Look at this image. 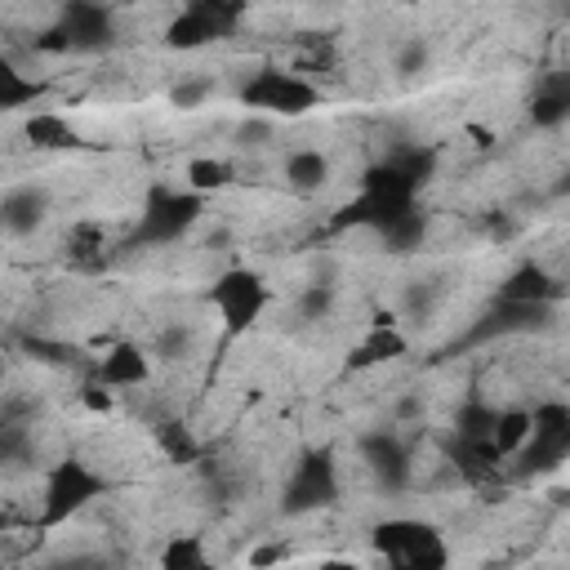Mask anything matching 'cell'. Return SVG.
I'll list each match as a JSON object with an SVG mask.
<instances>
[{
	"mask_svg": "<svg viewBox=\"0 0 570 570\" xmlns=\"http://www.w3.org/2000/svg\"><path fill=\"white\" fill-rule=\"evenodd\" d=\"M436 298H441V285H436V281H428V276H423V281H410V289H405V303H410V312H419V316H423V312H432V307H436Z\"/></svg>",
	"mask_w": 570,
	"mask_h": 570,
	"instance_id": "f1b7e54d",
	"label": "cell"
},
{
	"mask_svg": "<svg viewBox=\"0 0 570 570\" xmlns=\"http://www.w3.org/2000/svg\"><path fill=\"white\" fill-rule=\"evenodd\" d=\"M156 441H160V450H165L169 463H196V454H200L196 436H191L183 423H160V428H156Z\"/></svg>",
	"mask_w": 570,
	"mask_h": 570,
	"instance_id": "cb8c5ba5",
	"label": "cell"
},
{
	"mask_svg": "<svg viewBox=\"0 0 570 570\" xmlns=\"http://www.w3.org/2000/svg\"><path fill=\"white\" fill-rule=\"evenodd\" d=\"M334 303H338V285H334V276L325 272H316L307 285H303V294H298V321H325L330 312H334Z\"/></svg>",
	"mask_w": 570,
	"mask_h": 570,
	"instance_id": "ffe728a7",
	"label": "cell"
},
{
	"mask_svg": "<svg viewBox=\"0 0 570 570\" xmlns=\"http://www.w3.org/2000/svg\"><path fill=\"white\" fill-rule=\"evenodd\" d=\"M289 557H294V548H289L285 539H263V543L249 548V570H276V566H285Z\"/></svg>",
	"mask_w": 570,
	"mask_h": 570,
	"instance_id": "83f0119b",
	"label": "cell"
},
{
	"mask_svg": "<svg viewBox=\"0 0 570 570\" xmlns=\"http://www.w3.org/2000/svg\"><path fill=\"white\" fill-rule=\"evenodd\" d=\"M107 494V476L98 468H89L85 459H58L49 472H45V490H40V512H36V525L40 530H53L62 521H71L76 512H85L94 499Z\"/></svg>",
	"mask_w": 570,
	"mask_h": 570,
	"instance_id": "7a4b0ae2",
	"label": "cell"
},
{
	"mask_svg": "<svg viewBox=\"0 0 570 570\" xmlns=\"http://www.w3.org/2000/svg\"><path fill=\"white\" fill-rule=\"evenodd\" d=\"M316 570H361V561H352V557H325Z\"/></svg>",
	"mask_w": 570,
	"mask_h": 570,
	"instance_id": "e575fe53",
	"label": "cell"
},
{
	"mask_svg": "<svg viewBox=\"0 0 570 570\" xmlns=\"http://www.w3.org/2000/svg\"><path fill=\"white\" fill-rule=\"evenodd\" d=\"M183 178H187V191L205 200V196L227 191V187L236 183V165L223 160V156H191L187 169H183Z\"/></svg>",
	"mask_w": 570,
	"mask_h": 570,
	"instance_id": "2e32d148",
	"label": "cell"
},
{
	"mask_svg": "<svg viewBox=\"0 0 570 570\" xmlns=\"http://www.w3.org/2000/svg\"><path fill=\"white\" fill-rule=\"evenodd\" d=\"M512 232H517V227H512V218H508V214H499V218H490V236H494V240H508Z\"/></svg>",
	"mask_w": 570,
	"mask_h": 570,
	"instance_id": "836d02e7",
	"label": "cell"
},
{
	"mask_svg": "<svg viewBox=\"0 0 570 570\" xmlns=\"http://www.w3.org/2000/svg\"><path fill=\"white\" fill-rule=\"evenodd\" d=\"M31 454V432L13 419H0V463H22Z\"/></svg>",
	"mask_w": 570,
	"mask_h": 570,
	"instance_id": "4316f807",
	"label": "cell"
},
{
	"mask_svg": "<svg viewBox=\"0 0 570 570\" xmlns=\"http://www.w3.org/2000/svg\"><path fill=\"white\" fill-rule=\"evenodd\" d=\"M267 138H272V125L258 120V116H249V120L236 125V142H240V147H263Z\"/></svg>",
	"mask_w": 570,
	"mask_h": 570,
	"instance_id": "4dcf8cb0",
	"label": "cell"
},
{
	"mask_svg": "<svg viewBox=\"0 0 570 570\" xmlns=\"http://www.w3.org/2000/svg\"><path fill=\"white\" fill-rule=\"evenodd\" d=\"M40 94H45V85H40V80H31L18 62L0 58V111L31 107V102H40Z\"/></svg>",
	"mask_w": 570,
	"mask_h": 570,
	"instance_id": "ac0fdd59",
	"label": "cell"
},
{
	"mask_svg": "<svg viewBox=\"0 0 570 570\" xmlns=\"http://www.w3.org/2000/svg\"><path fill=\"white\" fill-rule=\"evenodd\" d=\"M570 454V405L566 401H543L530 410V441L517 450L525 472H552Z\"/></svg>",
	"mask_w": 570,
	"mask_h": 570,
	"instance_id": "8992f818",
	"label": "cell"
},
{
	"mask_svg": "<svg viewBox=\"0 0 570 570\" xmlns=\"http://www.w3.org/2000/svg\"><path fill=\"white\" fill-rule=\"evenodd\" d=\"M27 142L31 147H45V151H62V147H76V129L58 111H36L27 120Z\"/></svg>",
	"mask_w": 570,
	"mask_h": 570,
	"instance_id": "d6986e66",
	"label": "cell"
},
{
	"mask_svg": "<svg viewBox=\"0 0 570 570\" xmlns=\"http://www.w3.org/2000/svg\"><path fill=\"white\" fill-rule=\"evenodd\" d=\"M405 347H410V338H405L396 325H370V330L352 343L347 365H352V370H370V365H383V361L405 356Z\"/></svg>",
	"mask_w": 570,
	"mask_h": 570,
	"instance_id": "5bb4252c",
	"label": "cell"
},
{
	"mask_svg": "<svg viewBox=\"0 0 570 570\" xmlns=\"http://www.w3.org/2000/svg\"><path fill=\"white\" fill-rule=\"evenodd\" d=\"M156 570H218L209 561V548L200 534H174L165 548H160V561Z\"/></svg>",
	"mask_w": 570,
	"mask_h": 570,
	"instance_id": "e0dca14e",
	"label": "cell"
},
{
	"mask_svg": "<svg viewBox=\"0 0 570 570\" xmlns=\"http://www.w3.org/2000/svg\"><path fill=\"white\" fill-rule=\"evenodd\" d=\"M209 94H214V80H209V76H183V80H174L169 102H174L178 111H191V107H205Z\"/></svg>",
	"mask_w": 570,
	"mask_h": 570,
	"instance_id": "484cf974",
	"label": "cell"
},
{
	"mask_svg": "<svg viewBox=\"0 0 570 570\" xmlns=\"http://www.w3.org/2000/svg\"><path fill=\"white\" fill-rule=\"evenodd\" d=\"M566 116H570V94H566V85H548V89L534 94V102H530L534 129H557V125H566Z\"/></svg>",
	"mask_w": 570,
	"mask_h": 570,
	"instance_id": "7402d4cb",
	"label": "cell"
},
{
	"mask_svg": "<svg viewBox=\"0 0 570 570\" xmlns=\"http://www.w3.org/2000/svg\"><path fill=\"white\" fill-rule=\"evenodd\" d=\"M374 552L383 557L387 570H445L450 566V543L432 521L419 517H387L370 530Z\"/></svg>",
	"mask_w": 570,
	"mask_h": 570,
	"instance_id": "6da1fadb",
	"label": "cell"
},
{
	"mask_svg": "<svg viewBox=\"0 0 570 570\" xmlns=\"http://www.w3.org/2000/svg\"><path fill=\"white\" fill-rule=\"evenodd\" d=\"M432 67V45L423 40V36H410V40H401L396 45V76H423Z\"/></svg>",
	"mask_w": 570,
	"mask_h": 570,
	"instance_id": "d4e9b609",
	"label": "cell"
},
{
	"mask_svg": "<svg viewBox=\"0 0 570 570\" xmlns=\"http://www.w3.org/2000/svg\"><path fill=\"white\" fill-rule=\"evenodd\" d=\"M557 294H561V285L539 263H521L503 276L494 303H557Z\"/></svg>",
	"mask_w": 570,
	"mask_h": 570,
	"instance_id": "7c38bea8",
	"label": "cell"
},
{
	"mask_svg": "<svg viewBox=\"0 0 570 570\" xmlns=\"http://www.w3.org/2000/svg\"><path fill=\"white\" fill-rule=\"evenodd\" d=\"M361 459H365L370 476H374L383 490H405V485H410V476H414L410 445L401 441V432H396V428L365 432V436H361Z\"/></svg>",
	"mask_w": 570,
	"mask_h": 570,
	"instance_id": "9c48e42d",
	"label": "cell"
},
{
	"mask_svg": "<svg viewBox=\"0 0 570 570\" xmlns=\"http://www.w3.org/2000/svg\"><path fill=\"white\" fill-rule=\"evenodd\" d=\"M267 303H272V285H267L263 272H254V267H227V272H218L214 285H209V307L218 312L227 338L249 334V330L263 321Z\"/></svg>",
	"mask_w": 570,
	"mask_h": 570,
	"instance_id": "3957f363",
	"label": "cell"
},
{
	"mask_svg": "<svg viewBox=\"0 0 570 570\" xmlns=\"http://www.w3.org/2000/svg\"><path fill=\"white\" fill-rule=\"evenodd\" d=\"M58 31L67 40V53H98L116 40V13L107 4H62L58 13Z\"/></svg>",
	"mask_w": 570,
	"mask_h": 570,
	"instance_id": "ba28073f",
	"label": "cell"
},
{
	"mask_svg": "<svg viewBox=\"0 0 570 570\" xmlns=\"http://www.w3.org/2000/svg\"><path fill=\"white\" fill-rule=\"evenodd\" d=\"M191 352H196V330L187 321H169L156 334V343H151V356L156 361H187Z\"/></svg>",
	"mask_w": 570,
	"mask_h": 570,
	"instance_id": "603a6c76",
	"label": "cell"
},
{
	"mask_svg": "<svg viewBox=\"0 0 570 570\" xmlns=\"http://www.w3.org/2000/svg\"><path fill=\"white\" fill-rule=\"evenodd\" d=\"M423 232H428V218H423L419 209H410V214L392 218L387 227H379V236H383V245H387L392 254H414V249L423 245Z\"/></svg>",
	"mask_w": 570,
	"mask_h": 570,
	"instance_id": "44dd1931",
	"label": "cell"
},
{
	"mask_svg": "<svg viewBox=\"0 0 570 570\" xmlns=\"http://www.w3.org/2000/svg\"><path fill=\"white\" fill-rule=\"evenodd\" d=\"M530 441V410H494V423L485 432V459H517V450Z\"/></svg>",
	"mask_w": 570,
	"mask_h": 570,
	"instance_id": "9a60e30c",
	"label": "cell"
},
{
	"mask_svg": "<svg viewBox=\"0 0 570 570\" xmlns=\"http://www.w3.org/2000/svg\"><path fill=\"white\" fill-rule=\"evenodd\" d=\"M4 530H13V512H4V508H0V534H4Z\"/></svg>",
	"mask_w": 570,
	"mask_h": 570,
	"instance_id": "d590c367",
	"label": "cell"
},
{
	"mask_svg": "<svg viewBox=\"0 0 570 570\" xmlns=\"http://www.w3.org/2000/svg\"><path fill=\"white\" fill-rule=\"evenodd\" d=\"M53 570H102V561L98 557H71V561H58Z\"/></svg>",
	"mask_w": 570,
	"mask_h": 570,
	"instance_id": "d6a6232c",
	"label": "cell"
},
{
	"mask_svg": "<svg viewBox=\"0 0 570 570\" xmlns=\"http://www.w3.org/2000/svg\"><path fill=\"white\" fill-rule=\"evenodd\" d=\"M338 499V463L330 450H307L289 468L281 485V512L285 517H307L316 508H330Z\"/></svg>",
	"mask_w": 570,
	"mask_h": 570,
	"instance_id": "5b68a950",
	"label": "cell"
},
{
	"mask_svg": "<svg viewBox=\"0 0 570 570\" xmlns=\"http://www.w3.org/2000/svg\"><path fill=\"white\" fill-rule=\"evenodd\" d=\"M102 387H142L151 379V352H142L138 343L120 338L98 356V374Z\"/></svg>",
	"mask_w": 570,
	"mask_h": 570,
	"instance_id": "8fae6325",
	"label": "cell"
},
{
	"mask_svg": "<svg viewBox=\"0 0 570 570\" xmlns=\"http://www.w3.org/2000/svg\"><path fill=\"white\" fill-rule=\"evenodd\" d=\"M281 178H285L289 191L316 196V191L330 183V156H325L321 147H294V151L285 156V165H281Z\"/></svg>",
	"mask_w": 570,
	"mask_h": 570,
	"instance_id": "4fadbf2b",
	"label": "cell"
},
{
	"mask_svg": "<svg viewBox=\"0 0 570 570\" xmlns=\"http://www.w3.org/2000/svg\"><path fill=\"white\" fill-rule=\"evenodd\" d=\"M45 214H49V191L36 187V183L9 187L0 196V232L4 236H31V232H40Z\"/></svg>",
	"mask_w": 570,
	"mask_h": 570,
	"instance_id": "30bf717a",
	"label": "cell"
},
{
	"mask_svg": "<svg viewBox=\"0 0 570 570\" xmlns=\"http://www.w3.org/2000/svg\"><path fill=\"white\" fill-rule=\"evenodd\" d=\"M419 410H423V401H419V396H401V401L392 405V423H405V419H414Z\"/></svg>",
	"mask_w": 570,
	"mask_h": 570,
	"instance_id": "1f68e13d",
	"label": "cell"
},
{
	"mask_svg": "<svg viewBox=\"0 0 570 570\" xmlns=\"http://www.w3.org/2000/svg\"><path fill=\"white\" fill-rule=\"evenodd\" d=\"M205 214V200L200 196H191L187 187L178 191V187H165V183H156L151 191H147V200H142V223H138V232H142V240H178L196 218Z\"/></svg>",
	"mask_w": 570,
	"mask_h": 570,
	"instance_id": "52a82bcc",
	"label": "cell"
},
{
	"mask_svg": "<svg viewBox=\"0 0 570 570\" xmlns=\"http://www.w3.org/2000/svg\"><path fill=\"white\" fill-rule=\"evenodd\" d=\"M80 405L94 410V414H111V410H116V396H111V387H102L98 379H85V383H80Z\"/></svg>",
	"mask_w": 570,
	"mask_h": 570,
	"instance_id": "f546056e",
	"label": "cell"
},
{
	"mask_svg": "<svg viewBox=\"0 0 570 570\" xmlns=\"http://www.w3.org/2000/svg\"><path fill=\"white\" fill-rule=\"evenodd\" d=\"M240 102L249 111H267V116H307L312 107H321V89L285 67H258L245 85H240Z\"/></svg>",
	"mask_w": 570,
	"mask_h": 570,
	"instance_id": "277c9868",
	"label": "cell"
}]
</instances>
